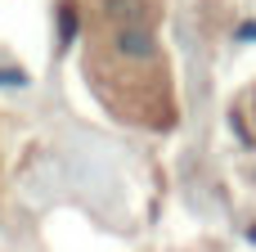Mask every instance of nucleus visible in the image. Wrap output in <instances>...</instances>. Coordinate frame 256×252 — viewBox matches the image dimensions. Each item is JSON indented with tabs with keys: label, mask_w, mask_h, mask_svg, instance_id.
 Returning a JSON list of instances; mask_svg holds the SVG:
<instances>
[{
	"label": "nucleus",
	"mask_w": 256,
	"mask_h": 252,
	"mask_svg": "<svg viewBox=\"0 0 256 252\" xmlns=\"http://www.w3.org/2000/svg\"><path fill=\"white\" fill-rule=\"evenodd\" d=\"M112 50H117V59H126V63H153V59H158V45H153L148 23H117Z\"/></svg>",
	"instance_id": "f257e3e1"
},
{
	"label": "nucleus",
	"mask_w": 256,
	"mask_h": 252,
	"mask_svg": "<svg viewBox=\"0 0 256 252\" xmlns=\"http://www.w3.org/2000/svg\"><path fill=\"white\" fill-rule=\"evenodd\" d=\"M104 9L117 23H144V0H104Z\"/></svg>",
	"instance_id": "f03ea898"
}]
</instances>
